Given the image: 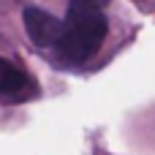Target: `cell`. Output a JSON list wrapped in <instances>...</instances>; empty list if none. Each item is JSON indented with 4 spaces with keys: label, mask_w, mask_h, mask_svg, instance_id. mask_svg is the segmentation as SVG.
Masks as SVG:
<instances>
[{
    "label": "cell",
    "mask_w": 155,
    "mask_h": 155,
    "mask_svg": "<svg viewBox=\"0 0 155 155\" xmlns=\"http://www.w3.org/2000/svg\"><path fill=\"white\" fill-rule=\"evenodd\" d=\"M106 30H109V22L101 8L71 0L63 22V33L57 41V54L68 63H84L101 49Z\"/></svg>",
    "instance_id": "1"
},
{
    "label": "cell",
    "mask_w": 155,
    "mask_h": 155,
    "mask_svg": "<svg viewBox=\"0 0 155 155\" xmlns=\"http://www.w3.org/2000/svg\"><path fill=\"white\" fill-rule=\"evenodd\" d=\"M22 19H25V30H27V35H30V41L35 46H41V49L57 46L60 33H63V22L60 19H54L49 11L35 8V5H27Z\"/></svg>",
    "instance_id": "2"
},
{
    "label": "cell",
    "mask_w": 155,
    "mask_h": 155,
    "mask_svg": "<svg viewBox=\"0 0 155 155\" xmlns=\"http://www.w3.org/2000/svg\"><path fill=\"white\" fill-rule=\"evenodd\" d=\"M33 93V79L11 60L0 57V98L5 101H22Z\"/></svg>",
    "instance_id": "3"
},
{
    "label": "cell",
    "mask_w": 155,
    "mask_h": 155,
    "mask_svg": "<svg viewBox=\"0 0 155 155\" xmlns=\"http://www.w3.org/2000/svg\"><path fill=\"white\" fill-rule=\"evenodd\" d=\"M79 3H90V5H95V8H101V5H106L109 0H79Z\"/></svg>",
    "instance_id": "4"
}]
</instances>
